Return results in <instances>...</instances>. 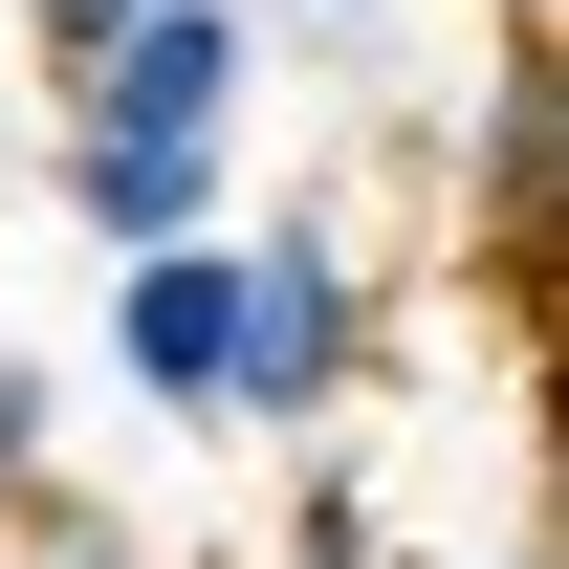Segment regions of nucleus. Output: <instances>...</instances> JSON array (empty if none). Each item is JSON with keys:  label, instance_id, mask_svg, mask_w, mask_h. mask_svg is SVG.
Instances as JSON below:
<instances>
[{"label": "nucleus", "instance_id": "obj_1", "mask_svg": "<svg viewBox=\"0 0 569 569\" xmlns=\"http://www.w3.org/2000/svg\"><path fill=\"white\" fill-rule=\"evenodd\" d=\"M219 132H241V0H132L67 67V219L132 263V241H198L219 219Z\"/></svg>", "mask_w": 569, "mask_h": 569}, {"label": "nucleus", "instance_id": "obj_2", "mask_svg": "<svg viewBox=\"0 0 569 569\" xmlns=\"http://www.w3.org/2000/svg\"><path fill=\"white\" fill-rule=\"evenodd\" d=\"M351 372H372V284H351V241H329V219L241 241V395H219V417H329Z\"/></svg>", "mask_w": 569, "mask_h": 569}, {"label": "nucleus", "instance_id": "obj_3", "mask_svg": "<svg viewBox=\"0 0 569 569\" xmlns=\"http://www.w3.org/2000/svg\"><path fill=\"white\" fill-rule=\"evenodd\" d=\"M110 351H132V395L153 417H219L241 395V241H132V284H110Z\"/></svg>", "mask_w": 569, "mask_h": 569}, {"label": "nucleus", "instance_id": "obj_4", "mask_svg": "<svg viewBox=\"0 0 569 569\" xmlns=\"http://www.w3.org/2000/svg\"><path fill=\"white\" fill-rule=\"evenodd\" d=\"M482 241L526 284H569V22H526L482 88Z\"/></svg>", "mask_w": 569, "mask_h": 569}, {"label": "nucleus", "instance_id": "obj_5", "mask_svg": "<svg viewBox=\"0 0 569 569\" xmlns=\"http://www.w3.org/2000/svg\"><path fill=\"white\" fill-rule=\"evenodd\" d=\"M0 482H44V372H0Z\"/></svg>", "mask_w": 569, "mask_h": 569}, {"label": "nucleus", "instance_id": "obj_6", "mask_svg": "<svg viewBox=\"0 0 569 569\" xmlns=\"http://www.w3.org/2000/svg\"><path fill=\"white\" fill-rule=\"evenodd\" d=\"M22 22H44V67H88V44H110L132 0H22Z\"/></svg>", "mask_w": 569, "mask_h": 569}, {"label": "nucleus", "instance_id": "obj_7", "mask_svg": "<svg viewBox=\"0 0 569 569\" xmlns=\"http://www.w3.org/2000/svg\"><path fill=\"white\" fill-rule=\"evenodd\" d=\"M503 22H569V0H503Z\"/></svg>", "mask_w": 569, "mask_h": 569}, {"label": "nucleus", "instance_id": "obj_8", "mask_svg": "<svg viewBox=\"0 0 569 569\" xmlns=\"http://www.w3.org/2000/svg\"><path fill=\"white\" fill-rule=\"evenodd\" d=\"M67 569H132V548H67Z\"/></svg>", "mask_w": 569, "mask_h": 569}, {"label": "nucleus", "instance_id": "obj_9", "mask_svg": "<svg viewBox=\"0 0 569 569\" xmlns=\"http://www.w3.org/2000/svg\"><path fill=\"white\" fill-rule=\"evenodd\" d=\"M548 482H569V417H548Z\"/></svg>", "mask_w": 569, "mask_h": 569}, {"label": "nucleus", "instance_id": "obj_10", "mask_svg": "<svg viewBox=\"0 0 569 569\" xmlns=\"http://www.w3.org/2000/svg\"><path fill=\"white\" fill-rule=\"evenodd\" d=\"M526 569H569V548H526Z\"/></svg>", "mask_w": 569, "mask_h": 569}]
</instances>
